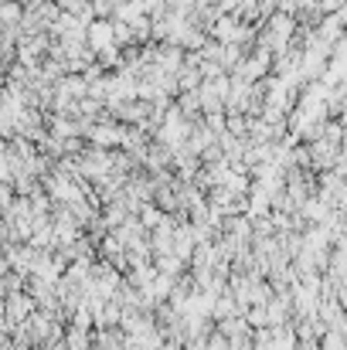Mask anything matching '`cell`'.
<instances>
[{
	"label": "cell",
	"instance_id": "1",
	"mask_svg": "<svg viewBox=\"0 0 347 350\" xmlns=\"http://www.w3.org/2000/svg\"><path fill=\"white\" fill-rule=\"evenodd\" d=\"M34 310H38V306H34V299H31L24 289L3 296V320H10V323H24Z\"/></svg>",
	"mask_w": 347,
	"mask_h": 350
},
{
	"label": "cell",
	"instance_id": "2",
	"mask_svg": "<svg viewBox=\"0 0 347 350\" xmlns=\"http://www.w3.org/2000/svg\"><path fill=\"white\" fill-rule=\"evenodd\" d=\"M150 262H153V269H157V272H164V275H181V272L188 269V262H184V258H177L174 252H164V255H153Z\"/></svg>",
	"mask_w": 347,
	"mask_h": 350
},
{
	"label": "cell",
	"instance_id": "3",
	"mask_svg": "<svg viewBox=\"0 0 347 350\" xmlns=\"http://www.w3.org/2000/svg\"><path fill=\"white\" fill-rule=\"evenodd\" d=\"M245 323L252 327V330H259V327H269V317H266V306H245Z\"/></svg>",
	"mask_w": 347,
	"mask_h": 350
},
{
	"label": "cell",
	"instance_id": "4",
	"mask_svg": "<svg viewBox=\"0 0 347 350\" xmlns=\"http://www.w3.org/2000/svg\"><path fill=\"white\" fill-rule=\"evenodd\" d=\"M160 218H164V215H160L153 204H146V208L140 211V225H143L146 232H150V228H157V225H160Z\"/></svg>",
	"mask_w": 347,
	"mask_h": 350
}]
</instances>
